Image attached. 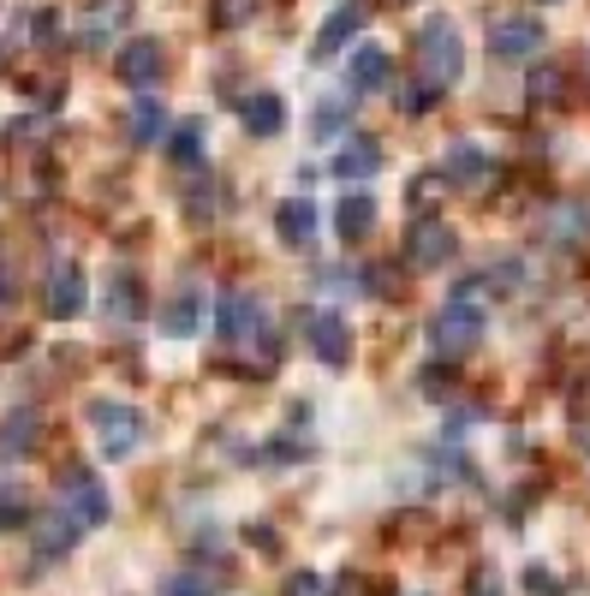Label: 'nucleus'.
Segmentation results:
<instances>
[{"mask_svg":"<svg viewBox=\"0 0 590 596\" xmlns=\"http://www.w3.org/2000/svg\"><path fill=\"white\" fill-rule=\"evenodd\" d=\"M60 513L72 519L78 531H90V525H102L114 507H108V489H102V477L90 472V465H66L60 472Z\"/></svg>","mask_w":590,"mask_h":596,"instance_id":"nucleus-4","label":"nucleus"},{"mask_svg":"<svg viewBox=\"0 0 590 596\" xmlns=\"http://www.w3.org/2000/svg\"><path fill=\"white\" fill-rule=\"evenodd\" d=\"M197 323H204V299H197V293H180L168 311H161V335H173V340L197 335Z\"/></svg>","mask_w":590,"mask_h":596,"instance_id":"nucleus-22","label":"nucleus"},{"mask_svg":"<svg viewBox=\"0 0 590 596\" xmlns=\"http://www.w3.org/2000/svg\"><path fill=\"white\" fill-rule=\"evenodd\" d=\"M120 24H125V0H108V7H96L90 19H84V42H90V48H102L108 36L120 31Z\"/></svg>","mask_w":590,"mask_h":596,"instance_id":"nucleus-24","label":"nucleus"},{"mask_svg":"<svg viewBox=\"0 0 590 596\" xmlns=\"http://www.w3.org/2000/svg\"><path fill=\"white\" fill-rule=\"evenodd\" d=\"M250 12H257V0H221V7H216V24H221V31H233V24H245Z\"/></svg>","mask_w":590,"mask_h":596,"instance_id":"nucleus-29","label":"nucleus"},{"mask_svg":"<svg viewBox=\"0 0 590 596\" xmlns=\"http://www.w3.org/2000/svg\"><path fill=\"white\" fill-rule=\"evenodd\" d=\"M72 543H78V525H72V519L54 507V513H48L42 525H36V555H48V561H54V555H66V549H72Z\"/></svg>","mask_w":590,"mask_h":596,"instance_id":"nucleus-20","label":"nucleus"},{"mask_svg":"<svg viewBox=\"0 0 590 596\" xmlns=\"http://www.w3.org/2000/svg\"><path fill=\"white\" fill-rule=\"evenodd\" d=\"M161 66H168V54H161V42H149V36H137V42H125L120 48V60H114V72L132 90H149V84L161 78Z\"/></svg>","mask_w":590,"mask_h":596,"instance_id":"nucleus-9","label":"nucleus"},{"mask_svg":"<svg viewBox=\"0 0 590 596\" xmlns=\"http://www.w3.org/2000/svg\"><path fill=\"white\" fill-rule=\"evenodd\" d=\"M36 429H42V417H36V412H12L7 424H0V453H7V460L30 453L36 448Z\"/></svg>","mask_w":590,"mask_h":596,"instance_id":"nucleus-21","label":"nucleus"},{"mask_svg":"<svg viewBox=\"0 0 590 596\" xmlns=\"http://www.w3.org/2000/svg\"><path fill=\"white\" fill-rule=\"evenodd\" d=\"M376 168H382V149H376V137H346L341 156H334V173H341V180H370Z\"/></svg>","mask_w":590,"mask_h":596,"instance_id":"nucleus-18","label":"nucleus"},{"mask_svg":"<svg viewBox=\"0 0 590 596\" xmlns=\"http://www.w3.org/2000/svg\"><path fill=\"white\" fill-rule=\"evenodd\" d=\"M459 72H466V42H459V31L447 19H430L418 31V84L430 96H447L459 84Z\"/></svg>","mask_w":590,"mask_h":596,"instance_id":"nucleus-1","label":"nucleus"},{"mask_svg":"<svg viewBox=\"0 0 590 596\" xmlns=\"http://www.w3.org/2000/svg\"><path fill=\"white\" fill-rule=\"evenodd\" d=\"M531 101H543V108L567 101V72H561V66H537L531 72Z\"/></svg>","mask_w":590,"mask_h":596,"instance_id":"nucleus-26","label":"nucleus"},{"mask_svg":"<svg viewBox=\"0 0 590 596\" xmlns=\"http://www.w3.org/2000/svg\"><path fill=\"white\" fill-rule=\"evenodd\" d=\"M382 84H388V48H376V42L353 48V66H346V90L364 96V90H382Z\"/></svg>","mask_w":590,"mask_h":596,"instance_id":"nucleus-14","label":"nucleus"},{"mask_svg":"<svg viewBox=\"0 0 590 596\" xmlns=\"http://www.w3.org/2000/svg\"><path fill=\"white\" fill-rule=\"evenodd\" d=\"M423 596H430V591H423Z\"/></svg>","mask_w":590,"mask_h":596,"instance_id":"nucleus-34","label":"nucleus"},{"mask_svg":"<svg viewBox=\"0 0 590 596\" xmlns=\"http://www.w3.org/2000/svg\"><path fill=\"white\" fill-rule=\"evenodd\" d=\"M489 54L495 60L543 54V19L537 12H501V19H489Z\"/></svg>","mask_w":590,"mask_h":596,"instance_id":"nucleus-5","label":"nucleus"},{"mask_svg":"<svg viewBox=\"0 0 590 596\" xmlns=\"http://www.w3.org/2000/svg\"><path fill=\"white\" fill-rule=\"evenodd\" d=\"M168 156L180 161V168H197V161H204V125H197V120H185L180 132H173Z\"/></svg>","mask_w":590,"mask_h":596,"instance_id":"nucleus-25","label":"nucleus"},{"mask_svg":"<svg viewBox=\"0 0 590 596\" xmlns=\"http://www.w3.org/2000/svg\"><path fill=\"white\" fill-rule=\"evenodd\" d=\"M341 125V101H322V113H317V132H334Z\"/></svg>","mask_w":590,"mask_h":596,"instance_id":"nucleus-32","label":"nucleus"},{"mask_svg":"<svg viewBox=\"0 0 590 596\" xmlns=\"http://www.w3.org/2000/svg\"><path fill=\"white\" fill-rule=\"evenodd\" d=\"M483 173H489V156L477 144H466V137L442 156V180L447 185H483Z\"/></svg>","mask_w":590,"mask_h":596,"instance_id":"nucleus-17","label":"nucleus"},{"mask_svg":"<svg viewBox=\"0 0 590 596\" xmlns=\"http://www.w3.org/2000/svg\"><path fill=\"white\" fill-rule=\"evenodd\" d=\"M42 304H48V316H54V323H72V316L84 311V269H78V263H54Z\"/></svg>","mask_w":590,"mask_h":596,"instance_id":"nucleus-10","label":"nucleus"},{"mask_svg":"<svg viewBox=\"0 0 590 596\" xmlns=\"http://www.w3.org/2000/svg\"><path fill=\"white\" fill-rule=\"evenodd\" d=\"M286 596H329V579H317V573H293V579H286Z\"/></svg>","mask_w":590,"mask_h":596,"instance_id":"nucleus-30","label":"nucleus"},{"mask_svg":"<svg viewBox=\"0 0 590 596\" xmlns=\"http://www.w3.org/2000/svg\"><path fill=\"white\" fill-rule=\"evenodd\" d=\"M454 251H459V239H454V227H447V221H435V215H418V221H411V233H406V263H411L418 275L442 269Z\"/></svg>","mask_w":590,"mask_h":596,"instance_id":"nucleus-7","label":"nucleus"},{"mask_svg":"<svg viewBox=\"0 0 590 596\" xmlns=\"http://www.w3.org/2000/svg\"><path fill=\"white\" fill-rule=\"evenodd\" d=\"M543 239H549V245H561V251L590 245V209H585V203H555V209L543 215Z\"/></svg>","mask_w":590,"mask_h":596,"instance_id":"nucleus-12","label":"nucleus"},{"mask_svg":"<svg viewBox=\"0 0 590 596\" xmlns=\"http://www.w3.org/2000/svg\"><path fill=\"white\" fill-rule=\"evenodd\" d=\"M216 328H221V340H228V346L257 340L262 335V299L257 293H228V299H221V311H216Z\"/></svg>","mask_w":590,"mask_h":596,"instance_id":"nucleus-8","label":"nucleus"},{"mask_svg":"<svg viewBox=\"0 0 590 596\" xmlns=\"http://www.w3.org/2000/svg\"><path fill=\"white\" fill-rule=\"evenodd\" d=\"M24 513H30V501H24V489H0V531L24 525Z\"/></svg>","mask_w":590,"mask_h":596,"instance_id":"nucleus-27","label":"nucleus"},{"mask_svg":"<svg viewBox=\"0 0 590 596\" xmlns=\"http://www.w3.org/2000/svg\"><path fill=\"white\" fill-rule=\"evenodd\" d=\"M430 340H435V352H442V358H466L471 346H483V299H477V287L454 293L442 311H435Z\"/></svg>","mask_w":590,"mask_h":596,"instance_id":"nucleus-2","label":"nucleus"},{"mask_svg":"<svg viewBox=\"0 0 590 596\" xmlns=\"http://www.w3.org/2000/svg\"><path fill=\"white\" fill-rule=\"evenodd\" d=\"M525 585H531V596H561L555 573H543V567H531V573H525Z\"/></svg>","mask_w":590,"mask_h":596,"instance_id":"nucleus-31","label":"nucleus"},{"mask_svg":"<svg viewBox=\"0 0 590 596\" xmlns=\"http://www.w3.org/2000/svg\"><path fill=\"white\" fill-rule=\"evenodd\" d=\"M161 125H168L161 101H156V96H137V101H132V144H156Z\"/></svg>","mask_w":590,"mask_h":596,"instance_id":"nucleus-23","label":"nucleus"},{"mask_svg":"<svg viewBox=\"0 0 590 596\" xmlns=\"http://www.w3.org/2000/svg\"><path fill=\"white\" fill-rule=\"evenodd\" d=\"M238 120H245V132H250V137H274V132L286 125V101L274 96V90H257V96H245Z\"/></svg>","mask_w":590,"mask_h":596,"instance_id":"nucleus-15","label":"nucleus"},{"mask_svg":"<svg viewBox=\"0 0 590 596\" xmlns=\"http://www.w3.org/2000/svg\"><path fill=\"white\" fill-rule=\"evenodd\" d=\"M274 233H281V245L305 251L310 239H317V203H310V197H286L281 209H274Z\"/></svg>","mask_w":590,"mask_h":596,"instance_id":"nucleus-13","label":"nucleus"},{"mask_svg":"<svg viewBox=\"0 0 590 596\" xmlns=\"http://www.w3.org/2000/svg\"><path fill=\"white\" fill-rule=\"evenodd\" d=\"M334 227H341L346 245L370 239V233H376V197H370V192H353V197L341 203V215H334Z\"/></svg>","mask_w":590,"mask_h":596,"instance_id":"nucleus-19","label":"nucleus"},{"mask_svg":"<svg viewBox=\"0 0 590 596\" xmlns=\"http://www.w3.org/2000/svg\"><path fill=\"white\" fill-rule=\"evenodd\" d=\"M108 316H114V323H137V316H144V281H137L132 269L108 275Z\"/></svg>","mask_w":590,"mask_h":596,"instance_id":"nucleus-16","label":"nucleus"},{"mask_svg":"<svg viewBox=\"0 0 590 596\" xmlns=\"http://www.w3.org/2000/svg\"><path fill=\"white\" fill-rule=\"evenodd\" d=\"M84 417H90L96 448H102L108 460H132L137 441H144V412L125 405V400H90V405H84Z\"/></svg>","mask_w":590,"mask_h":596,"instance_id":"nucleus-3","label":"nucleus"},{"mask_svg":"<svg viewBox=\"0 0 590 596\" xmlns=\"http://www.w3.org/2000/svg\"><path fill=\"white\" fill-rule=\"evenodd\" d=\"M471 596H501V585H495L489 573H477V591H471Z\"/></svg>","mask_w":590,"mask_h":596,"instance_id":"nucleus-33","label":"nucleus"},{"mask_svg":"<svg viewBox=\"0 0 590 596\" xmlns=\"http://www.w3.org/2000/svg\"><path fill=\"white\" fill-rule=\"evenodd\" d=\"M364 19H370V7H364V0H341V7L329 12V24L317 31V60H334V54H341V48L364 31Z\"/></svg>","mask_w":590,"mask_h":596,"instance_id":"nucleus-11","label":"nucleus"},{"mask_svg":"<svg viewBox=\"0 0 590 596\" xmlns=\"http://www.w3.org/2000/svg\"><path fill=\"white\" fill-rule=\"evenodd\" d=\"M161 596H216V585H209V579H197V573H173L168 585H161Z\"/></svg>","mask_w":590,"mask_h":596,"instance_id":"nucleus-28","label":"nucleus"},{"mask_svg":"<svg viewBox=\"0 0 590 596\" xmlns=\"http://www.w3.org/2000/svg\"><path fill=\"white\" fill-rule=\"evenodd\" d=\"M305 335H310V346H317V358L329 364V370H346V364H353V328H346L341 311H329V304L305 311Z\"/></svg>","mask_w":590,"mask_h":596,"instance_id":"nucleus-6","label":"nucleus"}]
</instances>
